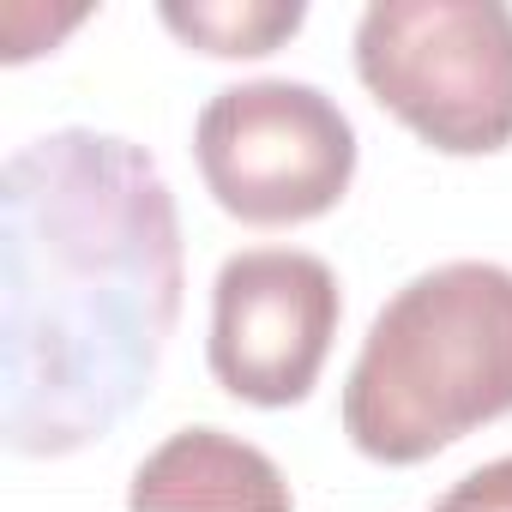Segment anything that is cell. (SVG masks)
<instances>
[{
	"label": "cell",
	"mask_w": 512,
	"mask_h": 512,
	"mask_svg": "<svg viewBox=\"0 0 512 512\" xmlns=\"http://www.w3.org/2000/svg\"><path fill=\"white\" fill-rule=\"evenodd\" d=\"M512 416V272L452 260L410 278L344 380V434L368 464H422Z\"/></svg>",
	"instance_id": "obj_2"
},
{
	"label": "cell",
	"mask_w": 512,
	"mask_h": 512,
	"mask_svg": "<svg viewBox=\"0 0 512 512\" xmlns=\"http://www.w3.org/2000/svg\"><path fill=\"white\" fill-rule=\"evenodd\" d=\"M434 512H512V458L476 470L458 482V494H446Z\"/></svg>",
	"instance_id": "obj_8"
},
{
	"label": "cell",
	"mask_w": 512,
	"mask_h": 512,
	"mask_svg": "<svg viewBox=\"0 0 512 512\" xmlns=\"http://www.w3.org/2000/svg\"><path fill=\"white\" fill-rule=\"evenodd\" d=\"M338 320L344 296L320 253L296 247L235 253L211 284V338H205L211 380L253 410H290L320 386Z\"/></svg>",
	"instance_id": "obj_5"
},
{
	"label": "cell",
	"mask_w": 512,
	"mask_h": 512,
	"mask_svg": "<svg viewBox=\"0 0 512 512\" xmlns=\"http://www.w3.org/2000/svg\"><path fill=\"white\" fill-rule=\"evenodd\" d=\"M127 512H296V500L260 446L181 428L139 464Z\"/></svg>",
	"instance_id": "obj_6"
},
{
	"label": "cell",
	"mask_w": 512,
	"mask_h": 512,
	"mask_svg": "<svg viewBox=\"0 0 512 512\" xmlns=\"http://www.w3.org/2000/svg\"><path fill=\"white\" fill-rule=\"evenodd\" d=\"M356 79L428 151L494 157L512 145V7L380 0L356 25Z\"/></svg>",
	"instance_id": "obj_3"
},
{
	"label": "cell",
	"mask_w": 512,
	"mask_h": 512,
	"mask_svg": "<svg viewBox=\"0 0 512 512\" xmlns=\"http://www.w3.org/2000/svg\"><path fill=\"white\" fill-rule=\"evenodd\" d=\"M181 314V223L151 151L61 127L0 169V440L67 458L151 386Z\"/></svg>",
	"instance_id": "obj_1"
},
{
	"label": "cell",
	"mask_w": 512,
	"mask_h": 512,
	"mask_svg": "<svg viewBox=\"0 0 512 512\" xmlns=\"http://www.w3.org/2000/svg\"><path fill=\"white\" fill-rule=\"evenodd\" d=\"M193 163L217 211L247 229H290L344 205L356 181V127L302 79H247L199 109Z\"/></svg>",
	"instance_id": "obj_4"
},
{
	"label": "cell",
	"mask_w": 512,
	"mask_h": 512,
	"mask_svg": "<svg viewBox=\"0 0 512 512\" xmlns=\"http://www.w3.org/2000/svg\"><path fill=\"white\" fill-rule=\"evenodd\" d=\"M163 25L217 61H253V55H272L284 37L302 31V7H163Z\"/></svg>",
	"instance_id": "obj_7"
}]
</instances>
